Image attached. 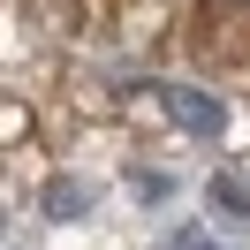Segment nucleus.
<instances>
[{"instance_id": "1", "label": "nucleus", "mask_w": 250, "mask_h": 250, "mask_svg": "<svg viewBox=\"0 0 250 250\" xmlns=\"http://www.w3.org/2000/svg\"><path fill=\"white\" fill-rule=\"evenodd\" d=\"M46 212L53 220H83V212H91V189H83V182H53L46 189Z\"/></svg>"}, {"instance_id": "2", "label": "nucleus", "mask_w": 250, "mask_h": 250, "mask_svg": "<svg viewBox=\"0 0 250 250\" xmlns=\"http://www.w3.org/2000/svg\"><path fill=\"white\" fill-rule=\"evenodd\" d=\"M174 114H182L189 129H220V106H212V99H182V91H174Z\"/></svg>"}, {"instance_id": "3", "label": "nucleus", "mask_w": 250, "mask_h": 250, "mask_svg": "<svg viewBox=\"0 0 250 250\" xmlns=\"http://www.w3.org/2000/svg\"><path fill=\"white\" fill-rule=\"evenodd\" d=\"M167 250H220V243H212V235H174Z\"/></svg>"}]
</instances>
